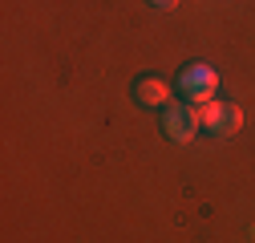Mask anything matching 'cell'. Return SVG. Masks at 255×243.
Returning <instances> with one entry per match:
<instances>
[{
	"label": "cell",
	"instance_id": "obj_1",
	"mask_svg": "<svg viewBox=\"0 0 255 243\" xmlns=\"http://www.w3.org/2000/svg\"><path fill=\"white\" fill-rule=\"evenodd\" d=\"M199 122H203V130H207L211 138H231V134L243 126V110L231 106V102L211 98V102L199 106Z\"/></svg>",
	"mask_w": 255,
	"mask_h": 243
},
{
	"label": "cell",
	"instance_id": "obj_2",
	"mask_svg": "<svg viewBox=\"0 0 255 243\" xmlns=\"http://www.w3.org/2000/svg\"><path fill=\"white\" fill-rule=\"evenodd\" d=\"M215 89H219V73L211 69V65H186L182 73H178V94H182V102H190V106H203V102H211L215 98Z\"/></svg>",
	"mask_w": 255,
	"mask_h": 243
},
{
	"label": "cell",
	"instance_id": "obj_3",
	"mask_svg": "<svg viewBox=\"0 0 255 243\" xmlns=\"http://www.w3.org/2000/svg\"><path fill=\"white\" fill-rule=\"evenodd\" d=\"M162 130H166L170 142H190V138L203 130V122H199V106H190V102L166 106V110H162Z\"/></svg>",
	"mask_w": 255,
	"mask_h": 243
},
{
	"label": "cell",
	"instance_id": "obj_4",
	"mask_svg": "<svg viewBox=\"0 0 255 243\" xmlns=\"http://www.w3.org/2000/svg\"><path fill=\"white\" fill-rule=\"evenodd\" d=\"M134 102L146 106V110L166 106V102H170V85H166L162 77H138V81H134Z\"/></svg>",
	"mask_w": 255,
	"mask_h": 243
},
{
	"label": "cell",
	"instance_id": "obj_5",
	"mask_svg": "<svg viewBox=\"0 0 255 243\" xmlns=\"http://www.w3.org/2000/svg\"><path fill=\"white\" fill-rule=\"evenodd\" d=\"M150 4H154V8H174L178 0H150Z\"/></svg>",
	"mask_w": 255,
	"mask_h": 243
}]
</instances>
